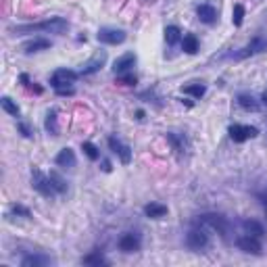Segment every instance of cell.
Here are the masks:
<instances>
[{
	"label": "cell",
	"instance_id": "17",
	"mask_svg": "<svg viewBox=\"0 0 267 267\" xmlns=\"http://www.w3.org/2000/svg\"><path fill=\"white\" fill-rule=\"evenodd\" d=\"M55 163L59 167H65V169H71V167H75L77 163V159H75V153L71 148H63V150H59V155L55 159Z\"/></svg>",
	"mask_w": 267,
	"mask_h": 267
},
{
	"label": "cell",
	"instance_id": "24",
	"mask_svg": "<svg viewBox=\"0 0 267 267\" xmlns=\"http://www.w3.org/2000/svg\"><path fill=\"white\" fill-rule=\"evenodd\" d=\"M167 142L173 146L175 153H186V140L184 136H180V134H173V132H167Z\"/></svg>",
	"mask_w": 267,
	"mask_h": 267
},
{
	"label": "cell",
	"instance_id": "18",
	"mask_svg": "<svg viewBox=\"0 0 267 267\" xmlns=\"http://www.w3.org/2000/svg\"><path fill=\"white\" fill-rule=\"evenodd\" d=\"M144 215L150 217V219H163L167 215V207L161 202H150L144 207Z\"/></svg>",
	"mask_w": 267,
	"mask_h": 267
},
{
	"label": "cell",
	"instance_id": "6",
	"mask_svg": "<svg viewBox=\"0 0 267 267\" xmlns=\"http://www.w3.org/2000/svg\"><path fill=\"white\" fill-rule=\"evenodd\" d=\"M77 77H79V73H75V71L61 67L50 75V86L55 88V90H61V88H67L71 84H75Z\"/></svg>",
	"mask_w": 267,
	"mask_h": 267
},
{
	"label": "cell",
	"instance_id": "7",
	"mask_svg": "<svg viewBox=\"0 0 267 267\" xmlns=\"http://www.w3.org/2000/svg\"><path fill=\"white\" fill-rule=\"evenodd\" d=\"M236 246H238L242 253H246V255L259 257V255L263 253V246H261V242H259V238L251 236V234H244V236L236 238Z\"/></svg>",
	"mask_w": 267,
	"mask_h": 267
},
{
	"label": "cell",
	"instance_id": "32",
	"mask_svg": "<svg viewBox=\"0 0 267 267\" xmlns=\"http://www.w3.org/2000/svg\"><path fill=\"white\" fill-rule=\"evenodd\" d=\"M11 213H15V215H21V217H32V213L28 207H23V204H13L11 207Z\"/></svg>",
	"mask_w": 267,
	"mask_h": 267
},
{
	"label": "cell",
	"instance_id": "5",
	"mask_svg": "<svg viewBox=\"0 0 267 267\" xmlns=\"http://www.w3.org/2000/svg\"><path fill=\"white\" fill-rule=\"evenodd\" d=\"M186 246L194 253H200L209 246V234L204 232L202 228H192L188 234H186Z\"/></svg>",
	"mask_w": 267,
	"mask_h": 267
},
{
	"label": "cell",
	"instance_id": "10",
	"mask_svg": "<svg viewBox=\"0 0 267 267\" xmlns=\"http://www.w3.org/2000/svg\"><path fill=\"white\" fill-rule=\"evenodd\" d=\"M106 142H109V148L121 159L123 165H130V163H132V148H130L128 144H123V142H121L119 138H115V136H111Z\"/></svg>",
	"mask_w": 267,
	"mask_h": 267
},
{
	"label": "cell",
	"instance_id": "2",
	"mask_svg": "<svg viewBox=\"0 0 267 267\" xmlns=\"http://www.w3.org/2000/svg\"><path fill=\"white\" fill-rule=\"evenodd\" d=\"M261 52H267V33H259L255 38L244 44L242 48H238L234 52L226 55V59H232V61H244L248 57H255V55H261Z\"/></svg>",
	"mask_w": 267,
	"mask_h": 267
},
{
	"label": "cell",
	"instance_id": "16",
	"mask_svg": "<svg viewBox=\"0 0 267 267\" xmlns=\"http://www.w3.org/2000/svg\"><path fill=\"white\" fill-rule=\"evenodd\" d=\"M52 265V259L48 255H25L21 259V267H46Z\"/></svg>",
	"mask_w": 267,
	"mask_h": 267
},
{
	"label": "cell",
	"instance_id": "30",
	"mask_svg": "<svg viewBox=\"0 0 267 267\" xmlns=\"http://www.w3.org/2000/svg\"><path fill=\"white\" fill-rule=\"evenodd\" d=\"M244 6L242 4H234V11H232V23L236 25V28H240V25L244 23Z\"/></svg>",
	"mask_w": 267,
	"mask_h": 267
},
{
	"label": "cell",
	"instance_id": "21",
	"mask_svg": "<svg viewBox=\"0 0 267 267\" xmlns=\"http://www.w3.org/2000/svg\"><path fill=\"white\" fill-rule=\"evenodd\" d=\"M238 104L242 106L244 111H253V113L259 111V100H257L253 94H240L238 96Z\"/></svg>",
	"mask_w": 267,
	"mask_h": 267
},
{
	"label": "cell",
	"instance_id": "23",
	"mask_svg": "<svg viewBox=\"0 0 267 267\" xmlns=\"http://www.w3.org/2000/svg\"><path fill=\"white\" fill-rule=\"evenodd\" d=\"M57 109H50L48 113H46V132L48 134H52V136H59V117H57Z\"/></svg>",
	"mask_w": 267,
	"mask_h": 267
},
{
	"label": "cell",
	"instance_id": "11",
	"mask_svg": "<svg viewBox=\"0 0 267 267\" xmlns=\"http://www.w3.org/2000/svg\"><path fill=\"white\" fill-rule=\"evenodd\" d=\"M104 63H106V52L104 50L102 52H96V55L88 61L86 65H82V69H79V75H92V73H96V71H100L104 67Z\"/></svg>",
	"mask_w": 267,
	"mask_h": 267
},
{
	"label": "cell",
	"instance_id": "28",
	"mask_svg": "<svg viewBox=\"0 0 267 267\" xmlns=\"http://www.w3.org/2000/svg\"><path fill=\"white\" fill-rule=\"evenodd\" d=\"M82 150H84V155L90 159V161H99V159H100V150L96 148L92 142H84V144H82Z\"/></svg>",
	"mask_w": 267,
	"mask_h": 267
},
{
	"label": "cell",
	"instance_id": "19",
	"mask_svg": "<svg viewBox=\"0 0 267 267\" xmlns=\"http://www.w3.org/2000/svg\"><path fill=\"white\" fill-rule=\"evenodd\" d=\"M182 50L186 55H197L199 52V38L194 33H186L182 38Z\"/></svg>",
	"mask_w": 267,
	"mask_h": 267
},
{
	"label": "cell",
	"instance_id": "26",
	"mask_svg": "<svg viewBox=\"0 0 267 267\" xmlns=\"http://www.w3.org/2000/svg\"><path fill=\"white\" fill-rule=\"evenodd\" d=\"M0 106H2V109L11 115V117H19L21 115V111H19V106H17L11 99H8V96H2V100H0Z\"/></svg>",
	"mask_w": 267,
	"mask_h": 267
},
{
	"label": "cell",
	"instance_id": "36",
	"mask_svg": "<svg viewBox=\"0 0 267 267\" xmlns=\"http://www.w3.org/2000/svg\"><path fill=\"white\" fill-rule=\"evenodd\" d=\"M136 119H140V121L144 119V111H140V109H138V111H136Z\"/></svg>",
	"mask_w": 267,
	"mask_h": 267
},
{
	"label": "cell",
	"instance_id": "20",
	"mask_svg": "<svg viewBox=\"0 0 267 267\" xmlns=\"http://www.w3.org/2000/svg\"><path fill=\"white\" fill-rule=\"evenodd\" d=\"M242 228H244V232H246V234H251V236H257V238L265 236V228H263V224H259V221H255V219H246V221H242Z\"/></svg>",
	"mask_w": 267,
	"mask_h": 267
},
{
	"label": "cell",
	"instance_id": "22",
	"mask_svg": "<svg viewBox=\"0 0 267 267\" xmlns=\"http://www.w3.org/2000/svg\"><path fill=\"white\" fill-rule=\"evenodd\" d=\"M84 265H94V267H100V265H109V261H106V257L100 253V251H92L90 255H86L82 259Z\"/></svg>",
	"mask_w": 267,
	"mask_h": 267
},
{
	"label": "cell",
	"instance_id": "31",
	"mask_svg": "<svg viewBox=\"0 0 267 267\" xmlns=\"http://www.w3.org/2000/svg\"><path fill=\"white\" fill-rule=\"evenodd\" d=\"M117 82H119L121 86H136V84H138V77L128 71V73H121V75L117 77Z\"/></svg>",
	"mask_w": 267,
	"mask_h": 267
},
{
	"label": "cell",
	"instance_id": "35",
	"mask_svg": "<svg viewBox=\"0 0 267 267\" xmlns=\"http://www.w3.org/2000/svg\"><path fill=\"white\" fill-rule=\"evenodd\" d=\"M102 171H106V173H109V171H111V163H109V161H106V159H104V161H102Z\"/></svg>",
	"mask_w": 267,
	"mask_h": 267
},
{
	"label": "cell",
	"instance_id": "14",
	"mask_svg": "<svg viewBox=\"0 0 267 267\" xmlns=\"http://www.w3.org/2000/svg\"><path fill=\"white\" fill-rule=\"evenodd\" d=\"M136 55L134 52H126V55H121L119 59H115V63H113V71H115V75H121V73H128V71L136 65Z\"/></svg>",
	"mask_w": 267,
	"mask_h": 267
},
{
	"label": "cell",
	"instance_id": "4",
	"mask_svg": "<svg viewBox=\"0 0 267 267\" xmlns=\"http://www.w3.org/2000/svg\"><path fill=\"white\" fill-rule=\"evenodd\" d=\"M32 188L35 192H40L42 197H46V199H52L57 194L55 186H52V182H50V177L44 175L40 169H32Z\"/></svg>",
	"mask_w": 267,
	"mask_h": 267
},
{
	"label": "cell",
	"instance_id": "27",
	"mask_svg": "<svg viewBox=\"0 0 267 267\" xmlns=\"http://www.w3.org/2000/svg\"><path fill=\"white\" fill-rule=\"evenodd\" d=\"M50 182H52V186H55V190H57V194H65L67 192V182L61 177L57 171H50Z\"/></svg>",
	"mask_w": 267,
	"mask_h": 267
},
{
	"label": "cell",
	"instance_id": "13",
	"mask_svg": "<svg viewBox=\"0 0 267 267\" xmlns=\"http://www.w3.org/2000/svg\"><path fill=\"white\" fill-rule=\"evenodd\" d=\"M197 17H199V21L204 23V25H213V23H217V8L213 6V4H199L197 6Z\"/></svg>",
	"mask_w": 267,
	"mask_h": 267
},
{
	"label": "cell",
	"instance_id": "15",
	"mask_svg": "<svg viewBox=\"0 0 267 267\" xmlns=\"http://www.w3.org/2000/svg\"><path fill=\"white\" fill-rule=\"evenodd\" d=\"M52 46V42L46 40V38H33L30 42H25L21 50L25 52V55H33V52H42V50H48Z\"/></svg>",
	"mask_w": 267,
	"mask_h": 267
},
{
	"label": "cell",
	"instance_id": "29",
	"mask_svg": "<svg viewBox=\"0 0 267 267\" xmlns=\"http://www.w3.org/2000/svg\"><path fill=\"white\" fill-rule=\"evenodd\" d=\"M180 35H182V32H180L177 25H167V28H165V40H167V44H175L177 40H180Z\"/></svg>",
	"mask_w": 267,
	"mask_h": 267
},
{
	"label": "cell",
	"instance_id": "33",
	"mask_svg": "<svg viewBox=\"0 0 267 267\" xmlns=\"http://www.w3.org/2000/svg\"><path fill=\"white\" fill-rule=\"evenodd\" d=\"M59 96H73V88H61V90H57Z\"/></svg>",
	"mask_w": 267,
	"mask_h": 267
},
{
	"label": "cell",
	"instance_id": "34",
	"mask_svg": "<svg viewBox=\"0 0 267 267\" xmlns=\"http://www.w3.org/2000/svg\"><path fill=\"white\" fill-rule=\"evenodd\" d=\"M19 130H21V134L25 138H32V132H30V128L25 126V123H19Z\"/></svg>",
	"mask_w": 267,
	"mask_h": 267
},
{
	"label": "cell",
	"instance_id": "12",
	"mask_svg": "<svg viewBox=\"0 0 267 267\" xmlns=\"http://www.w3.org/2000/svg\"><path fill=\"white\" fill-rule=\"evenodd\" d=\"M140 236L138 234H134V232H128V234H123L119 238V251L121 253H138L140 251Z\"/></svg>",
	"mask_w": 267,
	"mask_h": 267
},
{
	"label": "cell",
	"instance_id": "9",
	"mask_svg": "<svg viewBox=\"0 0 267 267\" xmlns=\"http://www.w3.org/2000/svg\"><path fill=\"white\" fill-rule=\"evenodd\" d=\"M96 38L102 44H109V46H117V44L126 42V32L123 30H115V28H100Z\"/></svg>",
	"mask_w": 267,
	"mask_h": 267
},
{
	"label": "cell",
	"instance_id": "25",
	"mask_svg": "<svg viewBox=\"0 0 267 267\" xmlns=\"http://www.w3.org/2000/svg\"><path fill=\"white\" fill-rule=\"evenodd\" d=\"M182 90H184V94L192 96V99H202L204 92H207V88H204L202 84H188V86H184Z\"/></svg>",
	"mask_w": 267,
	"mask_h": 267
},
{
	"label": "cell",
	"instance_id": "3",
	"mask_svg": "<svg viewBox=\"0 0 267 267\" xmlns=\"http://www.w3.org/2000/svg\"><path fill=\"white\" fill-rule=\"evenodd\" d=\"M199 224L209 226L221 238H228V234H230V221L224 215H217V213H204V215L199 217Z\"/></svg>",
	"mask_w": 267,
	"mask_h": 267
},
{
	"label": "cell",
	"instance_id": "1",
	"mask_svg": "<svg viewBox=\"0 0 267 267\" xmlns=\"http://www.w3.org/2000/svg\"><path fill=\"white\" fill-rule=\"evenodd\" d=\"M69 30V21L63 19V17H50L46 21H40V23H25V25H15L8 32L15 33V35H21V33H65Z\"/></svg>",
	"mask_w": 267,
	"mask_h": 267
},
{
	"label": "cell",
	"instance_id": "37",
	"mask_svg": "<svg viewBox=\"0 0 267 267\" xmlns=\"http://www.w3.org/2000/svg\"><path fill=\"white\" fill-rule=\"evenodd\" d=\"M263 104H265V106H267V90H265V92H263Z\"/></svg>",
	"mask_w": 267,
	"mask_h": 267
},
{
	"label": "cell",
	"instance_id": "38",
	"mask_svg": "<svg viewBox=\"0 0 267 267\" xmlns=\"http://www.w3.org/2000/svg\"><path fill=\"white\" fill-rule=\"evenodd\" d=\"M265 217H267V207H265Z\"/></svg>",
	"mask_w": 267,
	"mask_h": 267
},
{
	"label": "cell",
	"instance_id": "8",
	"mask_svg": "<svg viewBox=\"0 0 267 267\" xmlns=\"http://www.w3.org/2000/svg\"><path fill=\"white\" fill-rule=\"evenodd\" d=\"M230 138H232L234 142H238V144H242V142H246L248 138H257L259 136V130H257L255 126H240V123H234V126H230Z\"/></svg>",
	"mask_w": 267,
	"mask_h": 267
}]
</instances>
